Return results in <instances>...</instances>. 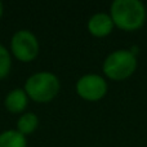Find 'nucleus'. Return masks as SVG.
Returning a JSON list of instances; mask_svg holds the SVG:
<instances>
[{
  "label": "nucleus",
  "instance_id": "1",
  "mask_svg": "<svg viewBox=\"0 0 147 147\" xmlns=\"http://www.w3.org/2000/svg\"><path fill=\"white\" fill-rule=\"evenodd\" d=\"M115 26L125 31H136L143 26L147 17L146 7L140 0H115L110 8Z\"/></svg>",
  "mask_w": 147,
  "mask_h": 147
},
{
  "label": "nucleus",
  "instance_id": "2",
  "mask_svg": "<svg viewBox=\"0 0 147 147\" xmlns=\"http://www.w3.org/2000/svg\"><path fill=\"white\" fill-rule=\"evenodd\" d=\"M61 89L59 79L54 74L41 71L31 75L25 83V92L32 101L39 103L51 102Z\"/></svg>",
  "mask_w": 147,
  "mask_h": 147
},
{
  "label": "nucleus",
  "instance_id": "3",
  "mask_svg": "<svg viewBox=\"0 0 147 147\" xmlns=\"http://www.w3.org/2000/svg\"><path fill=\"white\" fill-rule=\"evenodd\" d=\"M137 66V56L130 49H117L106 57L102 70L112 80H125L134 74Z\"/></svg>",
  "mask_w": 147,
  "mask_h": 147
},
{
  "label": "nucleus",
  "instance_id": "4",
  "mask_svg": "<svg viewBox=\"0 0 147 147\" xmlns=\"http://www.w3.org/2000/svg\"><path fill=\"white\" fill-rule=\"evenodd\" d=\"M10 51L13 56L21 62H31L38 57L40 45L31 31L20 30L13 35L10 41Z\"/></svg>",
  "mask_w": 147,
  "mask_h": 147
},
{
  "label": "nucleus",
  "instance_id": "5",
  "mask_svg": "<svg viewBox=\"0 0 147 147\" xmlns=\"http://www.w3.org/2000/svg\"><path fill=\"white\" fill-rule=\"evenodd\" d=\"M107 83L101 75L86 74L76 83V93L86 101H98L107 93Z\"/></svg>",
  "mask_w": 147,
  "mask_h": 147
},
{
  "label": "nucleus",
  "instance_id": "6",
  "mask_svg": "<svg viewBox=\"0 0 147 147\" xmlns=\"http://www.w3.org/2000/svg\"><path fill=\"white\" fill-rule=\"evenodd\" d=\"M114 21H112L111 16L107 13H96L93 14L88 21V30L93 36L97 38H103L111 34L114 30Z\"/></svg>",
  "mask_w": 147,
  "mask_h": 147
},
{
  "label": "nucleus",
  "instance_id": "7",
  "mask_svg": "<svg viewBox=\"0 0 147 147\" xmlns=\"http://www.w3.org/2000/svg\"><path fill=\"white\" fill-rule=\"evenodd\" d=\"M28 103V96L26 94L25 89H13L5 97V109L8 110L12 114H20V112H23L25 109L27 107Z\"/></svg>",
  "mask_w": 147,
  "mask_h": 147
},
{
  "label": "nucleus",
  "instance_id": "8",
  "mask_svg": "<svg viewBox=\"0 0 147 147\" xmlns=\"http://www.w3.org/2000/svg\"><path fill=\"white\" fill-rule=\"evenodd\" d=\"M0 147H27V141L17 129L4 130L0 133Z\"/></svg>",
  "mask_w": 147,
  "mask_h": 147
},
{
  "label": "nucleus",
  "instance_id": "9",
  "mask_svg": "<svg viewBox=\"0 0 147 147\" xmlns=\"http://www.w3.org/2000/svg\"><path fill=\"white\" fill-rule=\"evenodd\" d=\"M39 127V117L34 112H26L20 116L17 121V130L23 136L32 134Z\"/></svg>",
  "mask_w": 147,
  "mask_h": 147
},
{
  "label": "nucleus",
  "instance_id": "10",
  "mask_svg": "<svg viewBox=\"0 0 147 147\" xmlns=\"http://www.w3.org/2000/svg\"><path fill=\"white\" fill-rule=\"evenodd\" d=\"M10 67H12L10 53L4 45L0 44V80L7 78L8 74L10 72Z\"/></svg>",
  "mask_w": 147,
  "mask_h": 147
},
{
  "label": "nucleus",
  "instance_id": "11",
  "mask_svg": "<svg viewBox=\"0 0 147 147\" xmlns=\"http://www.w3.org/2000/svg\"><path fill=\"white\" fill-rule=\"evenodd\" d=\"M3 12H4V7H3V3L0 1V18H1V16H3Z\"/></svg>",
  "mask_w": 147,
  "mask_h": 147
}]
</instances>
